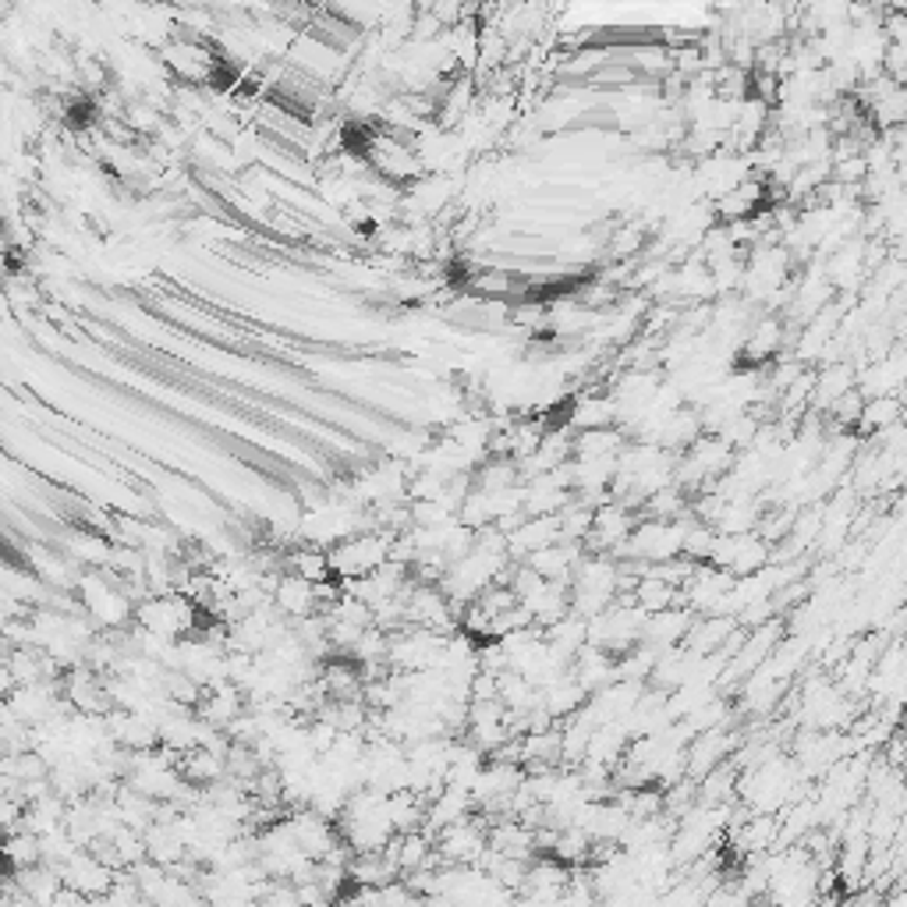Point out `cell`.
Instances as JSON below:
<instances>
[{
    "instance_id": "cell-9",
    "label": "cell",
    "mask_w": 907,
    "mask_h": 907,
    "mask_svg": "<svg viewBox=\"0 0 907 907\" xmlns=\"http://www.w3.org/2000/svg\"><path fill=\"white\" fill-rule=\"evenodd\" d=\"M738 634V620L734 617H698L692 631H688L684 648H692L698 656H716L723 653V645Z\"/></svg>"
},
{
    "instance_id": "cell-14",
    "label": "cell",
    "mask_w": 907,
    "mask_h": 907,
    "mask_svg": "<svg viewBox=\"0 0 907 907\" xmlns=\"http://www.w3.org/2000/svg\"><path fill=\"white\" fill-rule=\"evenodd\" d=\"M15 879H18L22 893H25V897H29L36 907H53V900H58L61 890H64L61 872L50 869V865H36V869L15 872Z\"/></svg>"
},
{
    "instance_id": "cell-4",
    "label": "cell",
    "mask_w": 907,
    "mask_h": 907,
    "mask_svg": "<svg viewBox=\"0 0 907 907\" xmlns=\"http://www.w3.org/2000/svg\"><path fill=\"white\" fill-rule=\"evenodd\" d=\"M61 879H64L67 890L83 893L86 900H97V897H106V893L114 890L117 872H111L106 865H100L97 858L89 855V851H78V855L61 869Z\"/></svg>"
},
{
    "instance_id": "cell-15",
    "label": "cell",
    "mask_w": 907,
    "mask_h": 907,
    "mask_svg": "<svg viewBox=\"0 0 907 907\" xmlns=\"http://www.w3.org/2000/svg\"><path fill=\"white\" fill-rule=\"evenodd\" d=\"M146 851H149V861H156L160 869H174V865H181L188 858V847L178 841V833H174L167 822L149 826L146 830Z\"/></svg>"
},
{
    "instance_id": "cell-20",
    "label": "cell",
    "mask_w": 907,
    "mask_h": 907,
    "mask_svg": "<svg viewBox=\"0 0 907 907\" xmlns=\"http://www.w3.org/2000/svg\"><path fill=\"white\" fill-rule=\"evenodd\" d=\"M255 907H302V900H298L294 883H280V879H269V886H266V893H263L260 904H255Z\"/></svg>"
},
{
    "instance_id": "cell-13",
    "label": "cell",
    "mask_w": 907,
    "mask_h": 907,
    "mask_svg": "<svg viewBox=\"0 0 907 907\" xmlns=\"http://www.w3.org/2000/svg\"><path fill=\"white\" fill-rule=\"evenodd\" d=\"M589 692L575 681V673H567L560 677L557 684H550L546 692H543V706L550 709L553 720H571V716H578L581 709L589 706Z\"/></svg>"
},
{
    "instance_id": "cell-19",
    "label": "cell",
    "mask_w": 907,
    "mask_h": 907,
    "mask_svg": "<svg viewBox=\"0 0 907 907\" xmlns=\"http://www.w3.org/2000/svg\"><path fill=\"white\" fill-rule=\"evenodd\" d=\"M4 855H8L11 869H15V872L36 869V865H43V841H39V836H36V833H29V830L8 833Z\"/></svg>"
},
{
    "instance_id": "cell-1",
    "label": "cell",
    "mask_w": 907,
    "mask_h": 907,
    "mask_svg": "<svg viewBox=\"0 0 907 907\" xmlns=\"http://www.w3.org/2000/svg\"><path fill=\"white\" fill-rule=\"evenodd\" d=\"M394 539L390 532H380V528H373V532H358L344 539V543H337L327 550V560H330V575L337 581H355V578H369L373 571H380V567L390 560V550H394Z\"/></svg>"
},
{
    "instance_id": "cell-12",
    "label": "cell",
    "mask_w": 907,
    "mask_h": 907,
    "mask_svg": "<svg viewBox=\"0 0 907 907\" xmlns=\"http://www.w3.org/2000/svg\"><path fill=\"white\" fill-rule=\"evenodd\" d=\"M178 773L188 780V783H196V788H216V783H224L227 780V759L224 755H213L206 748H196V752H188L178 759Z\"/></svg>"
},
{
    "instance_id": "cell-11",
    "label": "cell",
    "mask_w": 907,
    "mask_h": 907,
    "mask_svg": "<svg viewBox=\"0 0 907 907\" xmlns=\"http://www.w3.org/2000/svg\"><path fill=\"white\" fill-rule=\"evenodd\" d=\"M631 440L620 426L610 429H589V432H575V457L578 462H606V457H620Z\"/></svg>"
},
{
    "instance_id": "cell-17",
    "label": "cell",
    "mask_w": 907,
    "mask_h": 907,
    "mask_svg": "<svg viewBox=\"0 0 907 907\" xmlns=\"http://www.w3.org/2000/svg\"><path fill=\"white\" fill-rule=\"evenodd\" d=\"M288 571L313 581V585H323V581H330V560H327V550L323 546H294L288 550Z\"/></svg>"
},
{
    "instance_id": "cell-5",
    "label": "cell",
    "mask_w": 907,
    "mask_h": 907,
    "mask_svg": "<svg viewBox=\"0 0 907 907\" xmlns=\"http://www.w3.org/2000/svg\"><path fill=\"white\" fill-rule=\"evenodd\" d=\"M106 727H111V738L125 752H153V748H160V727H156V720H149V716H142V713L114 709L111 716H106Z\"/></svg>"
},
{
    "instance_id": "cell-7",
    "label": "cell",
    "mask_w": 907,
    "mask_h": 907,
    "mask_svg": "<svg viewBox=\"0 0 907 907\" xmlns=\"http://www.w3.org/2000/svg\"><path fill=\"white\" fill-rule=\"evenodd\" d=\"M695 620H698V614H692V610H688V606H670V610H663V614H653V617H648V625H645V639H642V642L656 645L659 653H667V648H681Z\"/></svg>"
},
{
    "instance_id": "cell-21",
    "label": "cell",
    "mask_w": 907,
    "mask_h": 907,
    "mask_svg": "<svg viewBox=\"0 0 907 907\" xmlns=\"http://www.w3.org/2000/svg\"><path fill=\"white\" fill-rule=\"evenodd\" d=\"M294 890H298V900H302V907H333L337 904L330 893L316 883V879H308V883L294 886Z\"/></svg>"
},
{
    "instance_id": "cell-6",
    "label": "cell",
    "mask_w": 907,
    "mask_h": 907,
    "mask_svg": "<svg viewBox=\"0 0 907 907\" xmlns=\"http://www.w3.org/2000/svg\"><path fill=\"white\" fill-rule=\"evenodd\" d=\"M620 426V408L614 394H578L567 408V429L589 432V429H610Z\"/></svg>"
},
{
    "instance_id": "cell-18",
    "label": "cell",
    "mask_w": 907,
    "mask_h": 907,
    "mask_svg": "<svg viewBox=\"0 0 907 907\" xmlns=\"http://www.w3.org/2000/svg\"><path fill=\"white\" fill-rule=\"evenodd\" d=\"M904 423V398L900 394H890V398H872L865 401V412H861V429L865 432H886L893 426Z\"/></svg>"
},
{
    "instance_id": "cell-2",
    "label": "cell",
    "mask_w": 907,
    "mask_h": 907,
    "mask_svg": "<svg viewBox=\"0 0 907 907\" xmlns=\"http://www.w3.org/2000/svg\"><path fill=\"white\" fill-rule=\"evenodd\" d=\"M486 847H490V819L486 816H468L462 822L446 826L437 836V851L443 865H479Z\"/></svg>"
},
{
    "instance_id": "cell-8",
    "label": "cell",
    "mask_w": 907,
    "mask_h": 907,
    "mask_svg": "<svg viewBox=\"0 0 907 907\" xmlns=\"http://www.w3.org/2000/svg\"><path fill=\"white\" fill-rule=\"evenodd\" d=\"M274 606H277V610H280L284 617H291V620L313 617V614H319L316 585H313V581L291 575V571H284L280 585H277V592H274Z\"/></svg>"
},
{
    "instance_id": "cell-10",
    "label": "cell",
    "mask_w": 907,
    "mask_h": 907,
    "mask_svg": "<svg viewBox=\"0 0 907 907\" xmlns=\"http://www.w3.org/2000/svg\"><path fill=\"white\" fill-rule=\"evenodd\" d=\"M348 879L355 886H365V890H383V886L401 883V869L383 855V851H373V855H355V858H351Z\"/></svg>"
},
{
    "instance_id": "cell-16",
    "label": "cell",
    "mask_w": 907,
    "mask_h": 907,
    "mask_svg": "<svg viewBox=\"0 0 907 907\" xmlns=\"http://www.w3.org/2000/svg\"><path fill=\"white\" fill-rule=\"evenodd\" d=\"M426 808H429V802H426L423 794H415V791H398V794H390V802H387L390 822H394L398 833L423 830V826H426Z\"/></svg>"
},
{
    "instance_id": "cell-3",
    "label": "cell",
    "mask_w": 907,
    "mask_h": 907,
    "mask_svg": "<svg viewBox=\"0 0 907 907\" xmlns=\"http://www.w3.org/2000/svg\"><path fill=\"white\" fill-rule=\"evenodd\" d=\"M288 822H291V833H294L298 847H302L313 861H323L337 844H341V830L313 808L288 811Z\"/></svg>"
}]
</instances>
